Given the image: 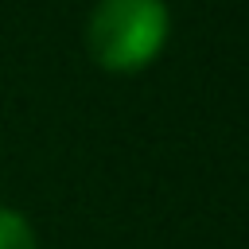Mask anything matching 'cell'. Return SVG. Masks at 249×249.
<instances>
[{
    "label": "cell",
    "instance_id": "cell-1",
    "mask_svg": "<svg viewBox=\"0 0 249 249\" xmlns=\"http://www.w3.org/2000/svg\"><path fill=\"white\" fill-rule=\"evenodd\" d=\"M89 51L109 70H140L167 39L163 0H101L86 27Z\"/></svg>",
    "mask_w": 249,
    "mask_h": 249
},
{
    "label": "cell",
    "instance_id": "cell-2",
    "mask_svg": "<svg viewBox=\"0 0 249 249\" xmlns=\"http://www.w3.org/2000/svg\"><path fill=\"white\" fill-rule=\"evenodd\" d=\"M0 249H35V233L19 210L0 206Z\"/></svg>",
    "mask_w": 249,
    "mask_h": 249
}]
</instances>
